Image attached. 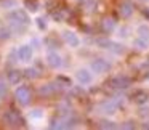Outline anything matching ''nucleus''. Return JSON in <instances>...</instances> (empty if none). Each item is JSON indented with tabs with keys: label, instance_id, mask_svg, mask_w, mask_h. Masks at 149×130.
<instances>
[{
	"label": "nucleus",
	"instance_id": "ddd939ff",
	"mask_svg": "<svg viewBox=\"0 0 149 130\" xmlns=\"http://www.w3.org/2000/svg\"><path fill=\"white\" fill-rule=\"evenodd\" d=\"M7 79H8V84L18 85V84L21 82V79H23V72L18 71V69H11V71H8Z\"/></svg>",
	"mask_w": 149,
	"mask_h": 130
},
{
	"label": "nucleus",
	"instance_id": "c85d7f7f",
	"mask_svg": "<svg viewBox=\"0 0 149 130\" xmlns=\"http://www.w3.org/2000/svg\"><path fill=\"white\" fill-rule=\"evenodd\" d=\"M47 43L50 45V48H58V43H56L53 39H47Z\"/></svg>",
	"mask_w": 149,
	"mask_h": 130
},
{
	"label": "nucleus",
	"instance_id": "f704fd0d",
	"mask_svg": "<svg viewBox=\"0 0 149 130\" xmlns=\"http://www.w3.org/2000/svg\"><path fill=\"white\" fill-rule=\"evenodd\" d=\"M144 79H146V80H149V72H148V74H146V75H144Z\"/></svg>",
	"mask_w": 149,
	"mask_h": 130
},
{
	"label": "nucleus",
	"instance_id": "a878e982",
	"mask_svg": "<svg viewBox=\"0 0 149 130\" xmlns=\"http://www.w3.org/2000/svg\"><path fill=\"white\" fill-rule=\"evenodd\" d=\"M29 116H31V119H39V117L43 116V111L42 109H32Z\"/></svg>",
	"mask_w": 149,
	"mask_h": 130
},
{
	"label": "nucleus",
	"instance_id": "b1692460",
	"mask_svg": "<svg viewBox=\"0 0 149 130\" xmlns=\"http://www.w3.org/2000/svg\"><path fill=\"white\" fill-rule=\"evenodd\" d=\"M26 8L31 11H37L39 10V5H37V2H32V0H26Z\"/></svg>",
	"mask_w": 149,
	"mask_h": 130
},
{
	"label": "nucleus",
	"instance_id": "4468645a",
	"mask_svg": "<svg viewBox=\"0 0 149 130\" xmlns=\"http://www.w3.org/2000/svg\"><path fill=\"white\" fill-rule=\"evenodd\" d=\"M133 101H135L136 104H148V101H149V93L148 92H144V90H139V92H136L135 95H133Z\"/></svg>",
	"mask_w": 149,
	"mask_h": 130
},
{
	"label": "nucleus",
	"instance_id": "2f4dec72",
	"mask_svg": "<svg viewBox=\"0 0 149 130\" xmlns=\"http://www.w3.org/2000/svg\"><path fill=\"white\" fill-rule=\"evenodd\" d=\"M93 5H95V2H93V0H90V2L87 3V11H91V10H93Z\"/></svg>",
	"mask_w": 149,
	"mask_h": 130
},
{
	"label": "nucleus",
	"instance_id": "bb28decb",
	"mask_svg": "<svg viewBox=\"0 0 149 130\" xmlns=\"http://www.w3.org/2000/svg\"><path fill=\"white\" fill-rule=\"evenodd\" d=\"M128 32H130L128 27H120V29H119V37H120V39H127V37L130 36Z\"/></svg>",
	"mask_w": 149,
	"mask_h": 130
},
{
	"label": "nucleus",
	"instance_id": "0eeeda50",
	"mask_svg": "<svg viewBox=\"0 0 149 130\" xmlns=\"http://www.w3.org/2000/svg\"><path fill=\"white\" fill-rule=\"evenodd\" d=\"M63 40H64L69 47H72V48H77V47L80 45L79 36L75 32H72V31H64V32H63Z\"/></svg>",
	"mask_w": 149,
	"mask_h": 130
},
{
	"label": "nucleus",
	"instance_id": "2eb2a0df",
	"mask_svg": "<svg viewBox=\"0 0 149 130\" xmlns=\"http://www.w3.org/2000/svg\"><path fill=\"white\" fill-rule=\"evenodd\" d=\"M133 47L136 50H139V52H146V50H149V40L143 39V37H136L133 40Z\"/></svg>",
	"mask_w": 149,
	"mask_h": 130
},
{
	"label": "nucleus",
	"instance_id": "393cba45",
	"mask_svg": "<svg viewBox=\"0 0 149 130\" xmlns=\"http://www.w3.org/2000/svg\"><path fill=\"white\" fill-rule=\"evenodd\" d=\"M36 24H37V27H39L40 31H45V29H47V21L43 20V18H37V20H36Z\"/></svg>",
	"mask_w": 149,
	"mask_h": 130
},
{
	"label": "nucleus",
	"instance_id": "f3484780",
	"mask_svg": "<svg viewBox=\"0 0 149 130\" xmlns=\"http://www.w3.org/2000/svg\"><path fill=\"white\" fill-rule=\"evenodd\" d=\"M39 92H40L42 96H52V95L56 92V87H55V84H45V85L40 87Z\"/></svg>",
	"mask_w": 149,
	"mask_h": 130
},
{
	"label": "nucleus",
	"instance_id": "39448f33",
	"mask_svg": "<svg viewBox=\"0 0 149 130\" xmlns=\"http://www.w3.org/2000/svg\"><path fill=\"white\" fill-rule=\"evenodd\" d=\"M15 98H16V101L19 104H23V106H26V104H29L31 101V90L27 87H18L16 92H15Z\"/></svg>",
	"mask_w": 149,
	"mask_h": 130
},
{
	"label": "nucleus",
	"instance_id": "aec40b11",
	"mask_svg": "<svg viewBox=\"0 0 149 130\" xmlns=\"http://www.w3.org/2000/svg\"><path fill=\"white\" fill-rule=\"evenodd\" d=\"M11 27H0V40H7L11 37Z\"/></svg>",
	"mask_w": 149,
	"mask_h": 130
},
{
	"label": "nucleus",
	"instance_id": "dca6fc26",
	"mask_svg": "<svg viewBox=\"0 0 149 130\" xmlns=\"http://www.w3.org/2000/svg\"><path fill=\"white\" fill-rule=\"evenodd\" d=\"M103 31L106 34H111V32H114V31H116V20H112V18H104L103 20Z\"/></svg>",
	"mask_w": 149,
	"mask_h": 130
},
{
	"label": "nucleus",
	"instance_id": "473e14b6",
	"mask_svg": "<svg viewBox=\"0 0 149 130\" xmlns=\"http://www.w3.org/2000/svg\"><path fill=\"white\" fill-rule=\"evenodd\" d=\"M136 2H139V3H149V0H136Z\"/></svg>",
	"mask_w": 149,
	"mask_h": 130
},
{
	"label": "nucleus",
	"instance_id": "f8f14e48",
	"mask_svg": "<svg viewBox=\"0 0 149 130\" xmlns=\"http://www.w3.org/2000/svg\"><path fill=\"white\" fill-rule=\"evenodd\" d=\"M133 3L130 2V0H123L122 3H120V7H119V13H120V16L122 18H130L133 15Z\"/></svg>",
	"mask_w": 149,
	"mask_h": 130
},
{
	"label": "nucleus",
	"instance_id": "7ed1b4c3",
	"mask_svg": "<svg viewBox=\"0 0 149 130\" xmlns=\"http://www.w3.org/2000/svg\"><path fill=\"white\" fill-rule=\"evenodd\" d=\"M111 68H112V63L107 61L106 58H95L91 61V71L98 74H106L111 71Z\"/></svg>",
	"mask_w": 149,
	"mask_h": 130
},
{
	"label": "nucleus",
	"instance_id": "423d86ee",
	"mask_svg": "<svg viewBox=\"0 0 149 130\" xmlns=\"http://www.w3.org/2000/svg\"><path fill=\"white\" fill-rule=\"evenodd\" d=\"M75 77H77V80L80 82L82 85H88L93 82V74H91V71H88V69L85 68H80L77 72H75Z\"/></svg>",
	"mask_w": 149,
	"mask_h": 130
},
{
	"label": "nucleus",
	"instance_id": "6e6552de",
	"mask_svg": "<svg viewBox=\"0 0 149 130\" xmlns=\"http://www.w3.org/2000/svg\"><path fill=\"white\" fill-rule=\"evenodd\" d=\"M130 84L132 82H130V79L127 75H116L109 82V85L112 88H127V87H130Z\"/></svg>",
	"mask_w": 149,
	"mask_h": 130
},
{
	"label": "nucleus",
	"instance_id": "f257e3e1",
	"mask_svg": "<svg viewBox=\"0 0 149 130\" xmlns=\"http://www.w3.org/2000/svg\"><path fill=\"white\" fill-rule=\"evenodd\" d=\"M123 103H125V100H123V98H120V96L111 98V100H106L104 103L100 104V113L107 114V116H112V114L117 113V109H119V108L122 106Z\"/></svg>",
	"mask_w": 149,
	"mask_h": 130
},
{
	"label": "nucleus",
	"instance_id": "7c9ffc66",
	"mask_svg": "<svg viewBox=\"0 0 149 130\" xmlns=\"http://www.w3.org/2000/svg\"><path fill=\"white\" fill-rule=\"evenodd\" d=\"M135 127H136V125L132 122V120H128V122L123 124V129H135Z\"/></svg>",
	"mask_w": 149,
	"mask_h": 130
},
{
	"label": "nucleus",
	"instance_id": "20e7f679",
	"mask_svg": "<svg viewBox=\"0 0 149 130\" xmlns=\"http://www.w3.org/2000/svg\"><path fill=\"white\" fill-rule=\"evenodd\" d=\"M8 20H10V23L23 24V26H27V24L31 23L29 16H27V13L24 10H15V11H11V13L8 15Z\"/></svg>",
	"mask_w": 149,
	"mask_h": 130
},
{
	"label": "nucleus",
	"instance_id": "9d476101",
	"mask_svg": "<svg viewBox=\"0 0 149 130\" xmlns=\"http://www.w3.org/2000/svg\"><path fill=\"white\" fill-rule=\"evenodd\" d=\"M3 119H5V122L10 124V125H19V124H23L19 113H18V111H15V109L7 111V113H5V116H3Z\"/></svg>",
	"mask_w": 149,
	"mask_h": 130
},
{
	"label": "nucleus",
	"instance_id": "4be33fe9",
	"mask_svg": "<svg viewBox=\"0 0 149 130\" xmlns=\"http://www.w3.org/2000/svg\"><path fill=\"white\" fill-rule=\"evenodd\" d=\"M7 92H8V85H7V82H5V79H3V77H0V98L5 96V95H7Z\"/></svg>",
	"mask_w": 149,
	"mask_h": 130
},
{
	"label": "nucleus",
	"instance_id": "1a4fd4ad",
	"mask_svg": "<svg viewBox=\"0 0 149 130\" xmlns=\"http://www.w3.org/2000/svg\"><path fill=\"white\" fill-rule=\"evenodd\" d=\"M45 59H47V64H48L52 69H59L63 66V58L56 52H50Z\"/></svg>",
	"mask_w": 149,
	"mask_h": 130
},
{
	"label": "nucleus",
	"instance_id": "cd10ccee",
	"mask_svg": "<svg viewBox=\"0 0 149 130\" xmlns=\"http://www.w3.org/2000/svg\"><path fill=\"white\" fill-rule=\"evenodd\" d=\"M53 20L55 21H63L64 20V15H63L61 11H55V13H53Z\"/></svg>",
	"mask_w": 149,
	"mask_h": 130
},
{
	"label": "nucleus",
	"instance_id": "72a5a7b5",
	"mask_svg": "<svg viewBox=\"0 0 149 130\" xmlns=\"http://www.w3.org/2000/svg\"><path fill=\"white\" fill-rule=\"evenodd\" d=\"M144 15H146V16L149 18V10H144Z\"/></svg>",
	"mask_w": 149,
	"mask_h": 130
},
{
	"label": "nucleus",
	"instance_id": "6ab92c4d",
	"mask_svg": "<svg viewBox=\"0 0 149 130\" xmlns=\"http://www.w3.org/2000/svg\"><path fill=\"white\" fill-rule=\"evenodd\" d=\"M24 75H26L27 79H37L40 75V72H39V69H36V68H27L26 71H24Z\"/></svg>",
	"mask_w": 149,
	"mask_h": 130
},
{
	"label": "nucleus",
	"instance_id": "412c9836",
	"mask_svg": "<svg viewBox=\"0 0 149 130\" xmlns=\"http://www.w3.org/2000/svg\"><path fill=\"white\" fill-rule=\"evenodd\" d=\"M98 127L100 129H116V122H112V120H101L100 124H98Z\"/></svg>",
	"mask_w": 149,
	"mask_h": 130
},
{
	"label": "nucleus",
	"instance_id": "f03ea898",
	"mask_svg": "<svg viewBox=\"0 0 149 130\" xmlns=\"http://www.w3.org/2000/svg\"><path fill=\"white\" fill-rule=\"evenodd\" d=\"M96 45L101 47L104 50H109V52L116 53V55H122L125 53V47L119 42H114V40H109V39H98L96 40Z\"/></svg>",
	"mask_w": 149,
	"mask_h": 130
},
{
	"label": "nucleus",
	"instance_id": "5701e85b",
	"mask_svg": "<svg viewBox=\"0 0 149 130\" xmlns=\"http://www.w3.org/2000/svg\"><path fill=\"white\" fill-rule=\"evenodd\" d=\"M138 116L143 117V119L149 117V106H146V104H141V108H139V111H138Z\"/></svg>",
	"mask_w": 149,
	"mask_h": 130
},
{
	"label": "nucleus",
	"instance_id": "9b49d317",
	"mask_svg": "<svg viewBox=\"0 0 149 130\" xmlns=\"http://www.w3.org/2000/svg\"><path fill=\"white\" fill-rule=\"evenodd\" d=\"M16 55L19 61H31L32 59V47L31 45H21L16 50Z\"/></svg>",
	"mask_w": 149,
	"mask_h": 130
},
{
	"label": "nucleus",
	"instance_id": "c756f323",
	"mask_svg": "<svg viewBox=\"0 0 149 130\" xmlns=\"http://www.w3.org/2000/svg\"><path fill=\"white\" fill-rule=\"evenodd\" d=\"M3 7H15V5H16V2H15V0H7V2H3Z\"/></svg>",
	"mask_w": 149,
	"mask_h": 130
},
{
	"label": "nucleus",
	"instance_id": "a211bd4d",
	"mask_svg": "<svg viewBox=\"0 0 149 130\" xmlns=\"http://www.w3.org/2000/svg\"><path fill=\"white\" fill-rule=\"evenodd\" d=\"M136 34H138V37H143V39L149 40V24L148 23L139 24V26L136 27Z\"/></svg>",
	"mask_w": 149,
	"mask_h": 130
}]
</instances>
